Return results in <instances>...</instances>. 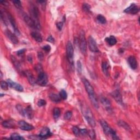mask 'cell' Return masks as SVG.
<instances>
[{"label":"cell","instance_id":"44dd1931","mask_svg":"<svg viewBox=\"0 0 140 140\" xmlns=\"http://www.w3.org/2000/svg\"><path fill=\"white\" fill-rule=\"evenodd\" d=\"M2 125L4 128L11 129L15 127V123L12 120H6L2 123Z\"/></svg>","mask_w":140,"mask_h":140},{"label":"cell","instance_id":"ab89813d","mask_svg":"<svg viewBox=\"0 0 140 140\" xmlns=\"http://www.w3.org/2000/svg\"><path fill=\"white\" fill-rule=\"evenodd\" d=\"M35 68V69H36V71L37 72H39V73H41V72H43V71H42V70H43L42 67L41 65H40V64H37V65H36Z\"/></svg>","mask_w":140,"mask_h":140},{"label":"cell","instance_id":"d6986e66","mask_svg":"<svg viewBox=\"0 0 140 140\" xmlns=\"http://www.w3.org/2000/svg\"><path fill=\"white\" fill-rule=\"evenodd\" d=\"M110 65L108 64V63H107L106 61L102 62V71H103L104 73L105 74V75L108 77L110 74Z\"/></svg>","mask_w":140,"mask_h":140},{"label":"cell","instance_id":"52a82bcc","mask_svg":"<svg viewBox=\"0 0 140 140\" xmlns=\"http://www.w3.org/2000/svg\"><path fill=\"white\" fill-rule=\"evenodd\" d=\"M88 45L89 50L92 52L97 53L99 52V49H98L96 42L94 38L92 37H89L88 40Z\"/></svg>","mask_w":140,"mask_h":140},{"label":"cell","instance_id":"484cf974","mask_svg":"<svg viewBox=\"0 0 140 140\" xmlns=\"http://www.w3.org/2000/svg\"><path fill=\"white\" fill-rule=\"evenodd\" d=\"M118 124L119 126H120V127L124 128L126 130H127V131H131V128H130V126L127 123L125 122L124 121L119 120L118 122Z\"/></svg>","mask_w":140,"mask_h":140},{"label":"cell","instance_id":"5b68a950","mask_svg":"<svg viewBox=\"0 0 140 140\" xmlns=\"http://www.w3.org/2000/svg\"><path fill=\"white\" fill-rule=\"evenodd\" d=\"M79 48H80V50L82 53L84 55H85L87 50V44L85 36V33L84 31H81L80 34H79Z\"/></svg>","mask_w":140,"mask_h":140},{"label":"cell","instance_id":"ba28073f","mask_svg":"<svg viewBox=\"0 0 140 140\" xmlns=\"http://www.w3.org/2000/svg\"><path fill=\"white\" fill-rule=\"evenodd\" d=\"M36 83L41 86H45L48 83V77L46 74L43 72L40 73Z\"/></svg>","mask_w":140,"mask_h":140},{"label":"cell","instance_id":"603a6c76","mask_svg":"<svg viewBox=\"0 0 140 140\" xmlns=\"http://www.w3.org/2000/svg\"><path fill=\"white\" fill-rule=\"evenodd\" d=\"M49 98L51 101L55 102V103H58L61 101V98L60 95L55 94H49Z\"/></svg>","mask_w":140,"mask_h":140},{"label":"cell","instance_id":"4316f807","mask_svg":"<svg viewBox=\"0 0 140 140\" xmlns=\"http://www.w3.org/2000/svg\"><path fill=\"white\" fill-rule=\"evenodd\" d=\"M96 20L98 22H99L100 24H105L107 22L106 18L103 15H100V14L97 15L96 18Z\"/></svg>","mask_w":140,"mask_h":140},{"label":"cell","instance_id":"7a4b0ae2","mask_svg":"<svg viewBox=\"0 0 140 140\" xmlns=\"http://www.w3.org/2000/svg\"><path fill=\"white\" fill-rule=\"evenodd\" d=\"M81 110L88 124L91 127H95L96 125L95 121L92 112L89 108V107L87 106V105L85 104H81Z\"/></svg>","mask_w":140,"mask_h":140},{"label":"cell","instance_id":"8fae6325","mask_svg":"<svg viewBox=\"0 0 140 140\" xmlns=\"http://www.w3.org/2000/svg\"><path fill=\"white\" fill-rule=\"evenodd\" d=\"M18 125L19 128L25 131H30V130H33L34 127L32 125L27 123L24 120H21L18 122Z\"/></svg>","mask_w":140,"mask_h":140},{"label":"cell","instance_id":"b9f144b4","mask_svg":"<svg viewBox=\"0 0 140 140\" xmlns=\"http://www.w3.org/2000/svg\"><path fill=\"white\" fill-rule=\"evenodd\" d=\"M43 49L45 51V52L48 53L50 52V50L51 49V47L49 45H46L43 46Z\"/></svg>","mask_w":140,"mask_h":140},{"label":"cell","instance_id":"ffe728a7","mask_svg":"<svg viewBox=\"0 0 140 140\" xmlns=\"http://www.w3.org/2000/svg\"><path fill=\"white\" fill-rule=\"evenodd\" d=\"M31 36L32 37V38H33L36 42L38 43H41L42 42L43 40H42V37L41 35L38 33V32H32L31 34Z\"/></svg>","mask_w":140,"mask_h":140},{"label":"cell","instance_id":"7c38bea8","mask_svg":"<svg viewBox=\"0 0 140 140\" xmlns=\"http://www.w3.org/2000/svg\"><path fill=\"white\" fill-rule=\"evenodd\" d=\"M5 35L8 39L12 43L17 44L19 43V40L17 37L14 34H13L11 31L6 30L5 31Z\"/></svg>","mask_w":140,"mask_h":140},{"label":"cell","instance_id":"cb8c5ba5","mask_svg":"<svg viewBox=\"0 0 140 140\" xmlns=\"http://www.w3.org/2000/svg\"><path fill=\"white\" fill-rule=\"evenodd\" d=\"M25 116L29 119H32L33 117V111L31 106H27L26 108L25 109Z\"/></svg>","mask_w":140,"mask_h":140},{"label":"cell","instance_id":"277c9868","mask_svg":"<svg viewBox=\"0 0 140 140\" xmlns=\"http://www.w3.org/2000/svg\"><path fill=\"white\" fill-rule=\"evenodd\" d=\"M100 122L102 126V129L104 130V133L106 135H107V136H111L113 139H119L117 135H116L115 131H114L111 128V127L108 125V124H107L106 121L101 120L100 121Z\"/></svg>","mask_w":140,"mask_h":140},{"label":"cell","instance_id":"e575fe53","mask_svg":"<svg viewBox=\"0 0 140 140\" xmlns=\"http://www.w3.org/2000/svg\"><path fill=\"white\" fill-rule=\"evenodd\" d=\"M13 3L14 4V6L18 9H21L22 8V4L20 1L19 0H17V1H13Z\"/></svg>","mask_w":140,"mask_h":140},{"label":"cell","instance_id":"4dcf8cb0","mask_svg":"<svg viewBox=\"0 0 140 140\" xmlns=\"http://www.w3.org/2000/svg\"><path fill=\"white\" fill-rule=\"evenodd\" d=\"M17 109L19 113L22 115V116H25V109H24L22 108V107L20 105H17Z\"/></svg>","mask_w":140,"mask_h":140},{"label":"cell","instance_id":"d4e9b609","mask_svg":"<svg viewBox=\"0 0 140 140\" xmlns=\"http://www.w3.org/2000/svg\"><path fill=\"white\" fill-rule=\"evenodd\" d=\"M105 41L107 42V43L111 46L115 45L116 42H117V41H116L115 37L113 36H111L109 37H107L105 39Z\"/></svg>","mask_w":140,"mask_h":140},{"label":"cell","instance_id":"f35d334b","mask_svg":"<svg viewBox=\"0 0 140 140\" xmlns=\"http://www.w3.org/2000/svg\"><path fill=\"white\" fill-rule=\"evenodd\" d=\"M46 102L44 100L41 99L38 102H37V105H38L39 107H43L46 105Z\"/></svg>","mask_w":140,"mask_h":140},{"label":"cell","instance_id":"74e56055","mask_svg":"<svg viewBox=\"0 0 140 140\" xmlns=\"http://www.w3.org/2000/svg\"><path fill=\"white\" fill-rule=\"evenodd\" d=\"M72 115V113L71 111H67L65 114L64 118L65 119L68 120V119H70L71 118Z\"/></svg>","mask_w":140,"mask_h":140},{"label":"cell","instance_id":"9a60e30c","mask_svg":"<svg viewBox=\"0 0 140 140\" xmlns=\"http://www.w3.org/2000/svg\"><path fill=\"white\" fill-rule=\"evenodd\" d=\"M111 95L114 98V100L116 102H117L118 104H119L121 105H122L123 104L122 96V95H121V94L120 93L119 91H118V90H116L114 91L113 92H112Z\"/></svg>","mask_w":140,"mask_h":140},{"label":"cell","instance_id":"1f68e13d","mask_svg":"<svg viewBox=\"0 0 140 140\" xmlns=\"http://www.w3.org/2000/svg\"><path fill=\"white\" fill-rule=\"evenodd\" d=\"M90 6L87 3L83 4V11L86 13H89L90 12Z\"/></svg>","mask_w":140,"mask_h":140},{"label":"cell","instance_id":"8d00e7d4","mask_svg":"<svg viewBox=\"0 0 140 140\" xmlns=\"http://www.w3.org/2000/svg\"><path fill=\"white\" fill-rule=\"evenodd\" d=\"M72 131L73 134L76 135V136H78L80 134V129H79L76 127H73L72 128Z\"/></svg>","mask_w":140,"mask_h":140},{"label":"cell","instance_id":"f546056e","mask_svg":"<svg viewBox=\"0 0 140 140\" xmlns=\"http://www.w3.org/2000/svg\"><path fill=\"white\" fill-rule=\"evenodd\" d=\"M11 139H25V138L22 137L19 134L17 133H14L11 135Z\"/></svg>","mask_w":140,"mask_h":140},{"label":"cell","instance_id":"ac0fdd59","mask_svg":"<svg viewBox=\"0 0 140 140\" xmlns=\"http://www.w3.org/2000/svg\"><path fill=\"white\" fill-rule=\"evenodd\" d=\"M100 100L102 104L104 105V106L107 110H111V104L110 100L106 97H101L100 98Z\"/></svg>","mask_w":140,"mask_h":140},{"label":"cell","instance_id":"681fc988","mask_svg":"<svg viewBox=\"0 0 140 140\" xmlns=\"http://www.w3.org/2000/svg\"><path fill=\"white\" fill-rule=\"evenodd\" d=\"M27 59H28V61H29L30 63H32V58L31 57H27Z\"/></svg>","mask_w":140,"mask_h":140},{"label":"cell","instance_id":"4fadbf2b","mask_svg":"<svg viewBox=\"0 0 140 140\" xmlns=\"http://www.w3.org/2000/svg\"><path fill=\"white\" fill-rule=\"evenodd\" d=\"M7 82L8 83L9 87H10L11 88L14 89H15V90L20 91V92H22L23 90H24L23 87L20 84L12 81L11 79H8L7 80Z\"/></svg>","mask_w":140,"mask_h":140},{"label":"cell","instance_id":"f1b7e54d","mask_svg":"<svg viewBox=\"0 0 140 140\" xmlns=\"http://www.w3.org/2000/svg\"><path fill=\"white\" fill-rule=\"evenodd\" d=\"M61 113V111L59 108H55L53 110V116L55 119H58Z\"/></svg>","mask_w":140,"mask_h":140},{"label":"cell","instance_id":"60d3db41","mask_svg":"<svg viewBox=\"0 0 140 140\" xmlns=\"http://www.w3.org/2000/svg\"><path fill=\"white\" fill-rule=\"evenodd\" d=\"M82 64L80 62V61H78L77 63V71L79 73H81L82 72Z\"/></svg>","mask_w":140,"mask_h":140},{"label":"cell","instance_id":"30bf717a","mask_svg":"<svg viewBox=\"0 0 140 140\" xmlns=\"http://www.w3.org/2000/svg\"><path fill=\"white\" fill-rule=\"evenodd\" d=\"M124 12L128 14H136L139 12V8L136 4L132 3L128 8H126Z\"/></svg>","mask_w":140,"mask_h":140},{"label":"cell","instance_id":"7402d4cb","mask_svg":"<svg viewBox=\"0 0 140 140\" xmlns=\"http://www.w3.org/2000/svg\"><path fill=\"white\" fill-rule=\"evenodd\" d=\"M25 74L27 78L28 81H29V83L31 84H32V85L35 84L36 83V81L32 73L29 71H26L25 72Z\"/></svg>","mask_w":140,"mask_h":140},{"label":"cell","instance_id":"c3c4849f","mask_svg":"<svg viewBox=\"0 0 140 140\" xmlns=\"http://www.w3.org/2000/svg\"><path fill=\"white\" fill-rule=\"evenodd\" d=\"M0 3H1L2 4H3V5H4V6H8V3L6 1H2L0 2Z\"/></svg>","mask_w":140,"mask_h":140},{"label":"cell","instance_id":"8992f818","mask_svg":"<svg viewBox=\"0 0 140 140\" xmlns=\"http://www.w3.org/2000/svg\"><path fill=\"white\" fill-rule=\"evenodd\" d=\"M73 53L74 50L72 43L70 42H68L66 45V54H67V58L68 61L72 65H73Z\"/></svg>","mask_w":140,"mask_h":140},{"label":"cell","instance_id":"5bb4252c","mask_svg":"<svg viewBox=\"0 0 140 140\" xmlns=\"http://www.w3.org/2000/svg\"><path fill=\"white\" fill-rule=\"evenodd\" d=\"M51 135H52V133L50 132V129L47 127H45L41 130L39 135V137L41 139H46L50 136Z\"/></svg>","mask_w":140,"mask_h":140},{"label":"cell","instance_id":"7bdbcfd3","mask_svg":"<svg viewBox=\"0 0 140 140\" xmlns=\"http://www.w3.org/2000/svg\"><path fill=\"white\" fill-rule=\"evenodd\" d=\"M63 22H59L57 23V26L58 27V29L60 30L61 31L63 29Z\"/></svg>","mask_w":140,"mask_h":140},{"label":"cell","instance_id":"ee69618b","mask_svg":"<svg viewBox=\"0 0 140 140\" xmlns=\"http://www.w3.org/2000/svg\"><path fill=\"white\" fill-rule=\"evenodd\" d=\"M80 134L81 135H83V136H84V135H85L88 134V130L85 129H80Z\"/></svg>","mask_w":140,"mask_h":140},{"label":"cell","instance_id":"bcb514c9","mask_svg":"<svg viewBox=\"0 0 140 140\" xmlns=\"http://www.w3.org/2000/svg\"><path fill=\"white\" fill-rule=\"evenodd\" d=\"M26 51V49H21L20 50H19L17 52V54L19 56H20V55H22L23 54H24L25 53V52Z\"/></svg>","mask_w":140,"mask_h":140},{"label":"cell","instance_id":"836d02e7","mask_svg":"<svg viewBox=\"0 0 140 140\" xmlns=\"http://www.w3.org/2000/svg\"><path fill=\"white\" fill-rule=\"evenodd\" d=\"M60 96L63 100H66L67 98V94L66 91L64 90H61L60 92Z\"/></svg>","mask_w":140,"mask_h":140},{"label":"cell","instance_id":"3957f363","mask_svg":"<svg viewBox=\"0 0 140 140\" xmlns=\"http://www.w3.org/2000/svg\"><path fill=\"white\" fill-rule=\"evenodd\" d=\"M29 12L31 18L34 20L36 24V29L37 30L41 29V25L39 21V11L37 7L34 4H31L30 6Z\"/></svg>","mask_w":140,"mask_h":140},{"label":"cell","instance_id":"6da1fadb","mask_svg":"<svg viewBox=\"0 0 140 140\" xmlns=\"http://www.w3.org/2000/svg\"><path fill=\"white\" fill-rule=\"evenodd\" d=\"M83 82L86 91L89 95V99L92 102V104H93V106H94L96 108H99V104H98V101L95 94L94 88H93V87L91 85L90 82H89L86 78H83Z\"/></svg>","mask_w":140,"mask_h":140},{"label":"cell","instance_id":"e0dca14e","mask_svg":"<svg viewBox=\"0 0 140 140\" xmlns=\"http://www.w3.org/2000/svg\"><path fill=\"white\" fill-rule=\"evenodd\" d=\"M128 62L130 67L133 69H136L137 68V60L134 56H130L128 59Z\"/></svg>","mask_w":140,"mask_h":140},{"label":"cell","instance_id":"9c48e42d","mask_svg":"<svg viewBox=\"0 0 140 140\" xmlns=\"http://www.w3.org/2000/svg\"><path fill=\"white\" fill-rule=\"evenodd\" d=\"M6 15L9 21V22L11 23V24L14 30L15 34L17 35L18 36H19L20 33L19 30V29H18V26H17V24L16 23V21L14 19V17L10 13L7 12H6Z\"/></svg>","mask_w":140,"mask_h":140},{"label":"cell","instance_id":"d590c367","mask_svg":"<svg viewBox=\"0 0 140 140\" xmlns=\"http://www.w3.org/2000/svg\"><path fill=\"white\" fill-rule=\"evenodd\" d=\"M88 134L89 136L91 139H95V133L93 130H90L88 131Z\"/></svg>","mask_w":140,"mask_h":140},{"label":"cell","instance_id":"2e32d148","mask_svg":"<svg viewBox=\"0 0 140 140\" xmlns=\"http://www.w3.org/2000/svg\"><path fill=\"white\" fill-rule=\"evenodd\" d=\"M24 20L26 24L33 29H36V24L34 20L31 18V17L29 16L27 14H25L24 15Z\"/></svg>","mask_w":140,"mask_h":140},{"label":"cell","instance_id":"f6af8a7d","mask_svg":"<svg viewBox=\"0 0 140 140\" xmlns=\"http://www.w3.org/2000/svg\"><path fill=\"white\" fill-rule=\"evenodd\" d=\"M38 58L40 61H42L44 59V55H43V53L42 52H38Z\"/></svg>","mask_w":140,"mask_h":140},{"label":"cell","instance_id":"d6a6232c","mask_svg":"<svg viewBox=\"0 0 140 140\" xmlns=\"http://www.w3.org/2000/svg\"><path fill=\"white\" fill-rule=\"evenodd\" d=\"M9 87L8 82H6L5 81H1V89L4 90H6L8 89Z\"/></svg>","mask_w":140,"mask_h":140},{"label":"cell","instance_id":"7dc6e473","mask_svg":"<svg viewBox=\"0 0 140 140\" xmlns=\"http://www.w3.org/2000/svg\"><path fill=\"white\" fill-rule=\"evenodd\" d=\"M47 41H48V42H51V43H54V39L52 36H50L48 37V38H47Z\"/></svg>","mask_w":140,"mask_h":140},{"label":"cell","instance_id":"83f0119b","mask_svg":"<svg viewBox=\"0 0 140 140\" xmlns=\"http://www.w3.org/2000/svg\"><path fill=\"white\" fill-rule=\"evenodd\" d=\"M11 59H12V61L13 64L14 65V66L17 68V69H19L20 68V64L19 62L18 61L17 59L14 57H13V56H11Z\"/></svg>","mask_w":140,"mask_h":140}]
</instances>
